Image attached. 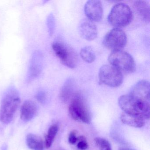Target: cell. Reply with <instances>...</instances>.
<instances>
[{
    "label": "cell",
    "mask_w": 150,
    "mask_h": 150,
    "mask_svg": "<svg viewBox=\"0 0 150 150\" xmlns=\"http://www.w3.org/2000/svg\"><path fill=\"white\" fill-rule=\"evenodd\" d=\"M127 42L126 34L119 28L111 30L105 35L103 41V45L112 52L122 50Z\"/></svg>",
    "instance_id": "ba28073f"
},
{
    "label": "cell",
    "mask_w": 150,
    "mask_h": 150,
    "mask_svg": "<svg viewBox=\"0 0 150 150\" xmlns=\"http://www.w3.org/2000/svg\"><path fill=\"white\" fill-rule=\"evenodd\" d=\"M77 139L78 137L76 136V132L73 131L69 134L68 141L71 144H74L77 142Z\"/></svg>",
    "instance_id": "cb8c5ba5"
},
{
    "label": "cell",
    "mask_w": 150,
    "mask_h": 150,
    "mask_svg": "<svg viewBox=\"0 0 150 150\" xmlns=\"http://www.w3.org/2000/svg\"><path fill=\"white\" fill-rule=\"evenodd\" d=\"M21 103V97L18 90L10 86L5 92L1 100L0 108V121L8 124L13 120Z\"/></svg>",
    "instance_id": "6da1fadb"
},
{
    "label": "cell",
    "mask_w": 150,
    "mask_h": 150,
    "mask_svg": "<svg viewBox=\"0 0 150 150\" xmlns=\"http://www.w3.org/2000/svg\"><path fill=\"white\" fill-rule=\"evenodd\" d=\"M118 102L125 113L139 116L145 120L150 118V102L137 99L130 94L120 96Z\"/></svg>",
    "instance_id": "7a4b0ae2"
},
{
    "label": "cell",
    "mask_w": 150,
    "mask_h": 150,
    "mask_svg": "<svg viewBox=\"0 0 150 150\" xmlns=\"http://www.w3.org/2000/svg\"><path fill=\"white\" fill-rule=\"evenodd\" d=\"M28 147L32 150H43V143L42 139L35 134H28L26 138Z\"/></svg>",
    "instance_id": "e0dca14e"
},
{
    "label": "cell",
    "mask_w": 150,
    "mask_h": 150,
    "mask_svg": "<svg viewBox=\"0 0 150 150\" xmlns=\"http://www.w3.org/2000/svg\"><path fill=\"white\" fill-rule=\"evenodd\" d=\"M119 150H135L134 149H131V148H126V147H121Z\"/></svg>",
    "instance_id": "d4e9b609"
},
{
    "label": "cell",
    "mask_w": 150,
    "mask_h": 150,
    "mask_svg": "<svg viewBox=\"0 0 150 150\" xmlns=\"http://www.w3.org/2000/svg\"><path fill=\"white\" fill-rule=\"evenodd\" d=\"M69 112L71 117L75 121L89 123L91 122V115L81 95L74 94L71 98L69 107Z\"/></svg>",
    "instance_id": "8992f818"
},
{
    "label": "cell",
    "mask_w": 150,
    "mask_h": 150,
    "mask_svg": "<svg viewBox=\"0 0 150 150\" xmlns=\"http://www.w3.org/2000/svg\"><path fill=\"white\" fill-rule=\"evenodd\" d=\"M38 112L36 103L31 100L25 101L21 108V118L24 122H28L35 117Z\"/></svg>",
    "instance_id": "7c38bea8"
},
{
    "label": "cell",
    "mask_w": 150,
    "mask_h": 150,
    "mask_svg": "<svg viewBox=\"0 0 150 150\" xmlns=\"http://www.w3.org/2000/svg\"><path fill=\"white\" fill-rule=\"evenodd\" d=\"M134 8L142 20L146 22L150 21V6L146 1H136Z\"/></svg>",
    "instance_id": "2e32d148"
},
{
    "label": "cell",
    "mask_w": 150,
    "mask_h": 150,
    "mask_svg": "<svg viewBox=\"0 0 150 150\" xmlns=\"http://www.w3.org/2000/svg\"><path fill=\"white\" fill-rule=\"evenodd\" d=\"M84 11L88 19L92 22H98L102 19L103 8L100 1H88L85 4Z\"/></svg>",
    "instance_id": "9c48e42d"
},
{
    "label": "cell",
    "mask_w": 150,
    "mask_h": 150,
    "mask_svg": "<svg viewBox=\"0 0 150 150\" xmlns=\"http://www.w3.org/2000/svg\"><path fill=\"white\" fill-rule=\"evenodd\" d=\"M129 94L137 99L150 102V84L145 80L137 82Z\"/></svg>",
    "instance_id": "30bf717a"
},
{
    "label": "cell",
    "mask_w": 150,
    "mask_h": 150,
    "mask_svg": "<svg viewBox=\"0 0 150 150\" xmlns=\"http://www.w3.org/2000/svg\"><path fill=\"white\" fill-rule=\"evenodd\" d=\"M77 141H79L77 144V147L78 149L81 150H85L87 149L88 147V144L85 137L83 136L78 137Z\"/></svg>",
    "instance_id": "7402d4cb"
},
{
    "label": "cell",
    "mask_w": 150,
    "mask_h": 150,
    "mask_svg": "<svg viewBox=\"0 0 150 150\" xmlns=\"http://www.w3.org/2000/svg\"><path fill=\"white\" fill-rule=\"evenodd\" d=\"M98 77L100 84L111 87H119L123 81L122 73L108 65H104L100 68Z\"/></svg>",
    "instance_id": "52a82bcc"
},
{
    "label": "cell",
    "mask_w": 150,
    "mask_h": 150,
    "mask_svg": "<svg viewBox=\"0 0 150 150\" xmlns=\"http://www.w3.org/2000/svg\"><path fill=\"white\" fill-rule=\"evenodd\" d=\"M132 19V13L128 5L124 3L116 4L108 16V21L115 28H124L130 24Z\"/></svg>",
    "instance_id": "3957f363"
},
{
    "label": "cell",
    "mask_w": 150,
    "mask_h": 150,
    "mask_svg": "<svg viewBox=\"0 0 150 150\" xmlns=\"http://www.w3.org/2000/svg\"><path fill=\"white\" fill-rule=\"evenodd\" d=\"M81 57L85 62L92 63L95 60L96 56L93 48L90 46L83 47L80 51Z\"/></svg>",
    "instance_id": "ac0fdd59"
},
{
    "label": "cell",
    "mask_w": 150,
    "mask_h": 150,
    "mask_svg": "<svg viewBox=\"0 0 150 150\" xmlns=\"http://www.w3.org/2000/svg\"><path fill=\"white\" fill-rule=\"evenodd\" d=\"M58 129V126L56 124L52 125L49 129L45 139V146L47 149H49L52 145Z\"/></svg>",
    "instance_id": "d6986e66"
},
{
    "label": "cell",
    "mask_w": 150,
    "mask_h": 150,
    "mask_svg": "<svg viewBox=\"0 0 150 150\" xmlns=\"http://www.w3.org/2000/svg\"><path fill=\"white\" fill-rule=\"evenodd\" d=\"M52 48L56 56L62 64L71 69L75 68L78 63L77 52L68 45L63 42H54Z\"/></svg>",
    "instance_id": "5b68a950"
},
{
    "label": "cell",
    "mask_w": 150,
    "mask_h": 150,
    "mask_svg": "<svg viewBox=\"0 0 150 150\" xmlns=\"http://www.w3.org/2000/svg\"><path fill=\"white\" fill-rule=\"evenodd\" d=\"M96 144L99 147L100 150H112L109 142L104 138L97 137L95 139Z\"/></svg>",
    "instance_id": "ffe728a7"
},
{
    "label": "cell",
    "mask_w": 150,
    "mask_h": 150,
    "mask_svg": "<svg viewBox=\"0 0 150 150\" xmlns=\"http://www.w3.org/2000/svg\"><path fill=\"white\" fill-rule=\"evenodd\" d=\"M110 65L121 72L132 73L136 70V64L131 55L124 51L112 52L108 57Z\"/></svg>",
    "instance_id": "277c9868"
},
{
    "label": "cell",
    "mask_w": 150,
    "mask_h": 150,
    "mask_svg": "<svg viewBox=\"0 0 150 150\" xmlns=\"http://www.w3.org/2000/svg\"><path fill=\"white\" fill-rule=\"evenodd\" d=\"M122 122L129 126L135 128H141L145 124V119L136 115L122 112L120 116Z\"/></svg>",
    "instance_id": "5bb4252c"
},
{
    "label": "cell",
    "mask_w": 150,
    "mask_h": 150,
    "mask_svg": "<svg viewBox=\"0 0 150 150\" xmlns=\"http://www.w3.org/2000/svg\"><path fill=\"white\" fill-rule=\"evenodd\" d=\"M74 81L72 79H67L65 82L60 90V99L63 102H67L74 95Z\"/></svg>",
    "instance_id": "9a60e30c"
},
{
    "label": "cell",
    "mask_w": 150,
    "mask_h": 150,
    "mask_svg": "<svg viewBox=\"0 0 150 150\" xmlns=\"http://www.w3.org/2000/svg\"><path fill=\"white\" fill-rule=\"evenodd\" d=\"M47 25L50 35H52L54 33L56 26L55 17L52 14H50L47 18Z\"/></svg>",
    "instance_id": "44dd1931"
},
{
    "label": "cell",
    "mask_w": 150,
    "mask_h": 150,
    "mask_svg": "<svg viewBox=\"0 0 150 150\" xmlns=\"http://www.w3.org/2000/svg\"><path fill=\"white\" fill-rule=\"evenodd\" d=\"M36 98L38 101L42 103H44L46 101L47 95L43 91H40L37 93Z\"/></svg>",
    "instance_id": "603a6c76"
},
{
    "label": "cell",
    "mask_w": 150,
    "mask_h": 150,
    "mask_svg": "<svg viewBox=\"0 0 150 150\" xmlns=\"http://www.w3.org/2000/svg\"><path fill=\"white\" fill-rule=\"evenodd\" d=\"M79 30L80 35L86 40L93 41L97 37L98 34L97 27L93 23L90 21L83 22L80 26Z\"/></svg>",
    "instance_id": "4fadbf2b"
},
{
    "label": "cell",
    "mask_w": 150,
    "mask_h": 150,
    "mask_svg": "<svg viewBox=\"0 0 150 150\" xmlns=\"http://www.w3.org/2000/svg\"><path fill=\"white\" fill-rule=\"evenodd\" d=\"M42 55L39 51L33 53L30 59L29 76L30 79L38 77L41 73L42 66Z\"/></svg>",
    "instance_id": "8fae6325"
}]
</instances>
